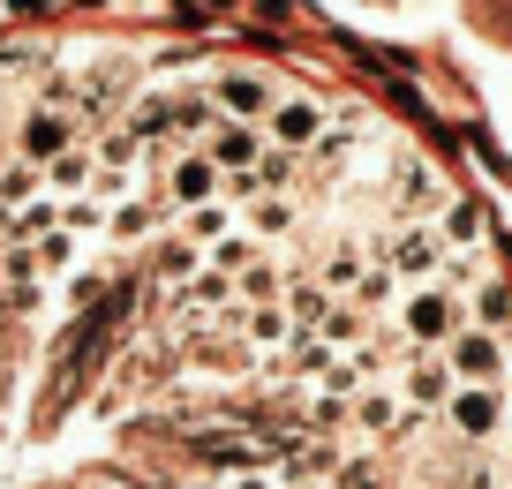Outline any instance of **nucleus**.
Instances as JSON below:
<instances>
[{
    "label": "nucleus",
    "mask_w": 512,
    "mask_h": 489,
    "mask_svg": "<svg viewBox=\"0 0 512 489\" xmlns=\"http://www.w3.org/2000/svg\"><path fill=\"white\" fill-rule=\"evenodd\" d=\"M460 324H467L460 286H445V279H415L392 301V339H400V347H445Z\"/></svg>",
    "instance_id": "nucleus-1"
},
{
    "label": "nucleus",
    "mask_w": 512,
    "mask_h": 489,
    "mask_svg": "<svg viewBox=\"0 0 512 489\" xmlns=\"http://www.w3.org/2000/svg\"><path fill=\"white\" fill-rule=\"evenodd\" d=\"M437 354H445L452 384H505V339H497L490 324H460Z\"/></svg>",
    "instance_id": "nucleus-2"
},
{
    "label": "nucleus",
    "mask_w": 512,
    "mask_h": 489,
    "mask_svg": "<svg viewBox=\"0 0 512 489\" xmlns=\"http://www.w3.org/2000/svg\"><path fill=\"white\" fill-rule=\"evenodd\" d=\"M445 249H452V241L437 234V219H407V226H392L384 264L400 271V286H415V279H437V271H445Z\"/></svg>",
    "instance_id": "nucleus-3"
},
{
    "label": "nucleus",
    "mask_w": 512,
    "mask_h": 489,
    "mask_svg": "<svg viewBox=\"0 0 512 489\" xmlns=\"http://www.w3.org/2000/svg\"><path fill=\"white\" fill-rule=\"evenodd\" d=\"M437 414L452 422V437H460V444H490L497 422H505V399H497V384H452V399Z\"/></svg>",
    "instance_id": "nucleus-4"
},
{
    "label": "nucleus",
    "mask_w": 512,
    "mask_h": 489,
    "mask_svg": "<svg viewBox=\"0 0 512 489\" xmlns=\"http://www.w3.org/2000/svg\"><path fill=\"white\" fill-rule=\"evenodd\" d=\"M68 143H83V121L68 106H31L23 113V136H16V158L23 166H46V158H61Z\"/></svg>",
    "instance_id": "nucleus-5"
},
{
    "label": "nucleus",
    "mask_w": 512,
    "mask_h": 489,
    "mask_svg": "<svg viewBox=\"0 0 512 489\" xmlns=\"http://www.w3.org/2000/svg\"><path fill=\"white\" fill-rule=\"evenodd\" d=\"M211 106L226 113V121H249V128H264V113L279 106V91L264 76H256V68H226V76H211Z\"/></svg>",
    "instance_id": "nucleus-6"
},
{
    "label": "nucleus",
    "mask_w": 512,
    "mask_h": 489,
    "mask_svg": "<svg viewBox=\"0 0 512 489\" xmlns=\"http://www.w3.org/2000/svg\"><path fill=\"white\" fill-rule=\"evenodd\" d=\"M272 151V136H264V128H249V121H211L204 128V158L211 166H219V174H256V158Z\"/></svg>",
    "instance_id": "nucleus-7"
},
{
    "label": "nucleus",
    "mask_w": 512,
    "mask_h": 489,
    "mask_svg": "<svg viewBox=\"0 0 512 489\" xmlns=\"http://www.w3.org/2000/svg\"><path fill=\"white\" fill-rule=\"evenodd\" d=\"M324 128H332V113H324L317 98H279V106L264 113V136H272L279 151H294V158H302V151H317V136H324Z\"/></svg>",
    "instance_id": "nucleus-8"
},
{
    "label": "nucleus",
    "mask_w": 512,
    "mask_h": 489,
    "mask_svg": "<svg viewBox=\"0 0 512 489\" xmlns=\"http://www.w3.org/2000/svg\"><path fill=\"white\" fill-rule=\"evenodd\" d=\"M392 211L407 219H437L445 211V174L437 166H422V158H400V174H392Z\"/></svg>",
    "instance_id": "nucleus-9"
},
{
    "label": "nucleus",
    "mask_w": 512,
    "mask_h": 489,
    "mask_svg": "<svg viewBox=\"0 0 512 489\" xmlns=\"http://www.w3.org/2000/svg\"><path fill=\"white\" fill-rule=\"evenodd\" d=\"M400 399H415V407H445L452 399V369H445V354L437 347H407V362H400Z\"/></svg>",
    "instance_id": "nucleus-10"
},
{
    "label": "nucleus",
    "mask_w": 512,
    "mask_h": 489,
    "mask_svg": "<svg viewBox=\"0 0 512 489\" xmlns=\"http://www.w3.org/2000/svg\"><path fill=\"white\" fill-rule=\"evenodd\" d=\"M211 196H219V166H211L204 151L166 158V204L174 211H196V204H211Z\"/></svg>",
    "instance_id": "nucleus-11"
},
{
    "label": "nucleus",
    "mask_w": 512,
    "mask_h": 489,
    "mask_svg": "<svg viewBox=\"0 0 512 489\" xmlns=\"http://www.w3.org/2000/svg\"><path fill=\"white\" fill-rule=\"evenodd\" d=\"M241 226H249V234H264V241L294 234V226H302V196H294V189H256V196H241Z\"/></svg>",
    "instance_id": "nucleus-12"
},
{
    "label": "nucleus",
    "mask_w": 512,
    "mask_h": 489,
    "mask_svg": "<svg viewBox=\"0 0 512 489\" xmlns=\"http://www.w3.org/2000/svg\"><path fill=\"white\" fill-rule=\"evenodd\" d=\"M181 234L196 241V249H211V241H226V234H241V211L226 204V196H211V204H196V211H181Z\"/></svg>",
    "instance_id": "nucleus-13"
},
{
    "label": "nucleus",
    "mask_w": 512,
    "mask_h": 489,
    "mask_svg": "<svg viewBox=\"0 0 512 489\" xmlns=\"http://www.w3.org/2000/svg\"><path fill=\"white\" fill-rule=\"evenodd\" d=\"M241 332H249V347L279 354V347L294 339V316H287V301H256V309H241Z\"/></svg>",
    "instance_id": "nucleus-14"
},
{
    "label": "nucleus",
    "mask_w": 512,
    "mask_h": 489,
    "mask_svg": "<svg viewBox=\"0 0 512 489\" xmlns=\"http://www.w3.org/2000/svg\"><path fill=\"white\" fill-rule=\"evenodd\" d=\"M362 271H369V249H354V241H339V249H332V256H324V264H317V286H324V294H339V301H347L354 286H362Z\"/></svg>",
    "instance_id": "nucleus-15"
},
{
    "label": "nucleus",
    "mask_w": 512,
    "mask_h": 489,
    "mask_svg": "<svg viewBox=\"0 0 512 489\" xmlns=\"http://www.w3.org/2000/svg\"><path fill=\"white\" fill-rule=\"evenodd\" d=\"M324 489H392V482H384V467H377V459H362V452H354V459H339V467H332V482H324Z\"/></svg>",
    "instance_id": "nucleus-16"
},
{
    "label": "nucleus",
    "mask_w": 512,
    "mask_h": 489,
    "mask_svg": "<svg viewBox=\"0 0 512 489\" xmlns=\"http://www.w3.org/2000/svg\"><path fill=\"white\" fill-rule=\"evenodd\" d=\"M159 271H166V279H189V271H204V249H196V241L189 234H181V241H166V249H159Z\"/></svg>",
    "instance_id": "nucleus-17"
},
{
    "label": "nucleus",
    "mask_w": 512,
    "mask_h": 489,
    "mask_svg": "<svg viewBox=\"0 0 512 489\" xmlns=\"http://www.w3.org/2000/svg\"><path fill=\"white\" fill-rule=\"evenodd\" d=\"M460 489H467V482H460Z\"/></svg>",
    "instance_id": "nucleus-18"
}]
</instances>
